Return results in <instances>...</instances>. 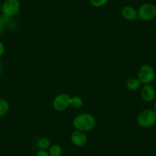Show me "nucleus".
I'll return each instance as SVG.
<instances>
[{
	"label": "nucleus",
	"mask_w": 156,
	"mask_h": 156,
	"mask_svg": "<svg viewBox=\"0 0 156 156\" xmlns=\"http://www.w3.org/2000/svg\"><path fill=\"white\" fill-rule=\"evenodd\" d=\"M136 121L142 128H151L156 123V112L151 109H143L138 114Z\"/></svg>",
	"instance_id": "f03ea898"
},
{
	"label": "nucleus",
	"mask_w": 156,
	"mask_h": 156,
	"mask_svg": "<svg viewBox=\"0 0 156 156\" xmlns=\"http://www.w3.org/2000/svg\"><path fill=\"white\" fill-rule=\"evenodd\" d=\"M20 7L19 0H5L2 4V15L11 19L19 12Z\"/></svg>",
	"instance_id": "39448f33"
},
{
	"label": "nucleus",
	"mask_w": 156,
	"mask_h": 156,
	"mask_svg": "<svg viewBox=\"0 0 156 156\" xmlns=\"http://www.w3.org/2000/svg\"><path fill=\"white\" fill-rule=\"evenodd\" d=\"M73 126L75 129L82 132H90L96 126V119L94 115L89 112H83L73 118Z\"/></svg>",
	"instance_id": "f257e3e1"
},
{
	"label": "nucleus",
	"mask_w": 156,
	"mask_h": 156,
	"mask_svg": "<svg viewBox=\"0 0 156 156\" xmlns=\"http://www.w3.org/2000/svg\"><path fill=\"white\" fill-rule=\"evenodd\" d=\"M156 97L154 88L151 84L144 85L141 90V97L145 103H151L154 101Z\"/></svg>",
	"instance_id": "6e6552de"
},
{
	"label": "nucleus",
	"mask_w": 156,
	"mask_h": 156,
	"mask_svg": "<svg viewBox=\"0 0 156 156\" xmlns=\"http://www.w3.org/2000/svg\"><path fill=\"white\" fill-rule=\"evenodd\" d=\"M137 78L142 84H151L155 79V71L149 64H143L138 70Z\"/></svg>",
	"instance_id": "7ed1b4c3"
},
{
	"label": "nucleus",
	"mask_w": 156,
	"mask_h": 156,
	"mask_svg": "<svg viewBox=\"0 0 156 156\" xmlns=\"http://www.w3.org/2000/svg\"><path fill=\"white\" fill-rule=\"evenodd\" d=\"M3 71V64H2V62L0 61V74L2 73Z\"/></svg>",
	"instance_id": "aec40b11"
},
{
	"label": "nucleus",
	"mask_w": 156,
	"mask_h": 156,
	"mask_svg": "<svg viewBox=\"0 0 156 156\" xmlns=\"http://www.w3.org/2000/svg\"><path fill=\"white\" fill-rule=\"evenodd\" d=\"M5 25L2 22V20L0 19V34H2L3 33L4 30H5Z\"/></svg>",
	"instance_id": "6ab92c4d"
},
{
	"label": "nucleus",
	"mask_w": 156,
	"mask_h": 156,
	"mask_svg": "<svg viewBox=\"0 0 156 156\" xmlns=\"http://www.w3.org/2000/svg\"><path fill=\"white\" fill-rule=\"evenodd\" d=\"M51 146V142L48 138L41 137L37 141V147L39 149L47 150Z\"/></svg>",
	"instance_id": "4468645a"
},
{
	"label": "nucleus",
	"mask_w": 156,
	"mask_h": 156,
	"mask_svg": "<svg viewBox=\"0 0 156 156\" xmlns=\"http://www.w3.org/2000/svg\"><path fill=\"white\" fill-rule=\"evenodd\" d=\"M121 14L124 19L127 21H135L138 19L137 10L131 5H126L122 8Z\"/></svg>",
	"instance_id": "1a4fd4ad"
},
{
	"label": "nucleus",
	"mask_w": 156,
	"mask_h": 156,
	"mask_svg": "<svg viewBox=\"0 0 156 156\" xmlns=\"http://www.w3.org/2000/svg\"><path fill=\"white\" fill-rule=\"evenodd\" d=\"M90 3L95 8H101L107 4L109 0H89Z\"/></svg>",
	"instance_id": "2eb2a0df"
},
{
	"label": "nucleus",
	"mask_w": 156,
	"mask_h": 156,
	"mask_svg": "<svg viewBox=\"0 0 156 156\" xmlns=\"http://www.w3.org/2000/svg\"><path fill=\"white\" fill-rule=\"evenodd\" d=\"M83 105V100L81 97L74 96L73 97H70V106L73 108H80Z\"/></svg>",
	"instance_id": "ddd939ff"
},
{
	"label": "nucleus",
	"mask_w": 156,
	"mask_h": 156,
	"mask_svg": "<svg viewBox=\"0 0 156 156\" xmlns=\"http://www.w3.org/2000/svg\"><path fill=\"white\" fill-rule=\"evenodd\" d=\"M5 45H4V44L2 42V41H0V58L4 55V53H5Z\"/></svg>",
	"instance_id": "f3484780"
},
{
	"label": "nucleus",
	"mask_w": 156,
	"mask_h": 156,
	"mask_svg": "<svg viewBox=\"0 0 156 156\" xmlns=\"http://www.w3.org/2000/svg\"><path fill=\"white\" fill-rule=\"evenodd\" d=\"M127 89L131 91H136L140 87L141 82L137 77H130L127 80L126 83Z\"/></svg>",
	"instance_id": "9d476101"
},
{
	"label": "nucleus",
	"mask_w": 156,
	"mask_h": 156,
	"mask_svg": "<svg viewBox=\"0 0 156 156\" xmlns=\"http://www.w3.org/2000/svg\"><path fill=\"white\" fill-rule=\"evenodd\" d=\"M9 110V103L6 100L0 99V118L6 115Z\"/></svg>",
	"instance_id": "9b49d317"
},
{
	"label": "nucleus",
	"mask_w": 156,
	"mask_h": 156,
	"mask_svg": "<svg viewBox=\"0 0 156 156\" xmlns=\"http://www.w3.org/2000/svg\"><path fill=\"white\" fill-rule=\"evenodd\" d=\"M138 19L144 22L153 20L156 17V6L152 3H144L137 10Z\"/></svg>",
	"instance_id": "20e7f679"
},
{
	"label": "nucleus",
	"mask_w": 156,
	"mask_h": 156,
	"mask_svg": "<svg viewBox=\"0 0 156 156\" xmlns=\"http://www.w3.org/2000/svg\"><path fill=\"white\" fill-rule=\"evenodd\" d=\"M70 140L76 147H83L87 143V136L84 132L75 129L70 134Z\"/></svg>",
	"instance_id": "0eeeda50"
},
{
	"label": "nucleus",
	"mask_w": 156,
	"mask_h": 156,
	"mask_svg": "<svg viewBox=\"0 0 156 156\" xmlns=\"http://www.w3.org/2000/svg\"><path fill=\"white\" fill-rule=\"evenodd\" d=\"M0 19L2 20V22H3L5 25H7V24L9 23V18L7 17V16H4V15H2V16H0Z\"/></svg>",
	"instance_id": "a211bd4d"
},
{
	"label": "nucleus",
	"mask_w": 156,
	"mask_h": 156,
	"mask_svg": "<svg viewBox=\"0 0 156 156\" xmlns=\"http://www.w3.org/2000/svg\"><path fill=\"white\" fill-rule=\"evenodd\" d=\"M36 156H50V154L47 150L39 149L36 154Z\"/></svg>",
	"instance_id": "dca6fc26"
},
{
	"label": "nucleus",
	"mask_w": 156,
	"mask_h": 156,
	"mask_svg": "<svg viewBox=\"0 0 156 156\" xmlns=\"http://www.w3.org/2000/svg\"><path fill=\"white\" fill-rule=\"evenodd\" d=\"M70 96L66 94H58L53 100L54 109L58 112H63L70 106Z\"/></svg>",
	"instance_id": "423d86ee"
},
{
	"label": "nucleus",
	"mask_w": 156,
	"mask_h": 156,
	"mask_svg": "<svg viewBox=\"0 0 156 156\" xmlns=\"http://www.w3.org/2000/svg\"><path fill=\"white\" fill-rule=\"evenodd\" d=\"M154 111L156 112V102L154 103Z\"/></svg>",
	"instance_id": "412c9836"
},
{
	"label": "nucleus",
	"mask_w": 156,
	"mask_h": 156,
	"mask_svg": "<svg viewBox=\"0 0 156 156\" xmlns=\"http://www.w3.org/2000/svg\"><path fill=\"white\" fill-rule=\"evenodd\" d=\"M48 153L50 156H61L62 154V148L58 144L51 145L48 148Z\"/></svg>",
	"instance_id": "f8f14e48"
},
{
	"label": "nucleus",
	"mask_w": 156,
	"mask_h": 156,
	"mask_svg": "<svg viewBox=\"0 0 156 156\" xmlns=\"http://www.w3.org/2000/svg\"><path fill=\"white\" fill-rule=\"evenodd\" d=\"M2 12V5L0 4V13Z\"/></svg>",
	"instance_id": "4be33fe9"
}]
</instances>
